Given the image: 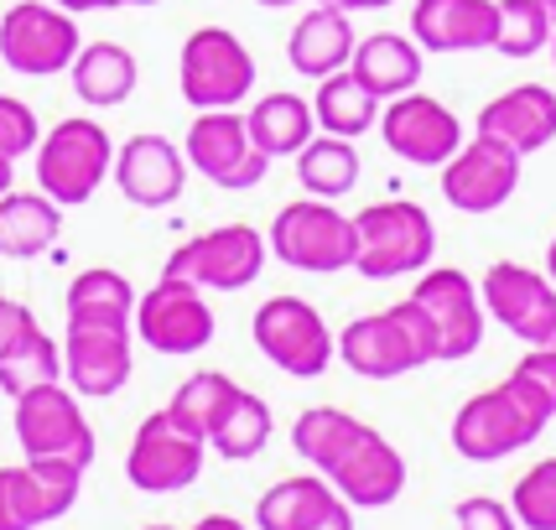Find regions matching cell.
Instances as JSON below:
<instances>
[{
    "mask_svg": "<svg viewBox=\"0 0 556 530\" xmlns=\"http://www.w3.org/2000/svg\"><path fill=\"white\" fill-rule=\"evenodd\" d=\"M0 530H22L16 505H11V479H5V468H0Z\"/></svg>",
    "mask_w": 556,
    "mask_h": 530,
    "instance_id": "42",
    "label": "cell"
},
{
    "mask_svg": "<svg viewBox=\"0 0 556 530\" xmlns=\"http://www.w3.org/2000/svg\"><path fill=\"white\" fill-rule=\"evenodd\" d=\"M359 146L354 141H343V136H313V141L296 151V182H302V193L307 198H343V193H354L359 188Z\"/></svg>",
    "mask_w": 556,
    "mask_h": 530,
    "instance_id": "30",
    "label": "cell"
},
{
    "mask_svg": "<svg viewBox=\"0 0 556 530\" xmlns=\"http://www.w3.org/2000/svg\"><path fill=\"white\" fill-rule=\"evenodd\" d=\"M421 63L427 58H421V48H416L412 37H401V31H369V37L354 42L349 73L386 104V99L412 94L416 84H421Z\"/></svg>",
    "mask_w": 556,
    "mask_h": 530,
    "instance_id": "25",
    "label": "cell"
},
{
    "mask_svg": "<svg viewBox=\"0 0 556 530\" xmlns=\"http://www.w3.org/2000/svg\"><path fill=\"white\" fill-rule=\"evenodd\" d=\"M63 380L84 401H110L130 386V323L110 317H68L63 328Z\"/></svg>",
    "mask_w": 556,
    "mask_h": 530,
    "instance_id": "13",
    "label": "cell"
},
{
    "mask_svg": "<svg viewBox=\"0 0 556 530\" xmlns=\"http://www.w3.org/2000/svg\"><path fill=\"white\" fill-rule=\"evenodd\" d=\"M556 411L552 401L535 386H526L515 369H509L500 386L468 395L453 416V447H458L468 463H500L520 447H531L535 437L546 432Z\"/></svg>",
    "mask_w": 556,
    "mask_h": 530,
    "instance_id": "1",
    "label": "cell"
},
{
    "mask_svg": "<svg viewBox=\"0 0 556 530\" xmlns=\"http://www.w3.org/2000/svg\"><path fill=\"white\" fill-rule=\"evenodd\" d=\"M479 136H494L509 151L535 156L541 146L556 141V94L546 84H515L505 94H494L479 110Z\"/></svg>",
    "mask_w": 556,
    "mask_h": 530,
    "instance_id": "22",
    "label": "cell"
},
{
    "mask_svg": "<svg viewBox=\"0 0 556 530\" xmlns=\"http://www.w3.org/2000/svg\"><path fill=\"white\" fill-rule=\"evenodd\" d=\"M177 89L193 110H240L255 89V52L229 26H198L177 52Z\"/></svg>",
    "mask_w": 556,
    "mask_h": 530,
    "instance_id": "6",
    "label": "cell"
},
{
    "mask_svg": "<svg viewBox=\"0 0 556 530\" xmlns=\"http://www.w3.org/2000/svg\"><path fill=\"white\" fill-rule=\"evenodd\" d=\"M323 479L339 489V500L349 509H386L406 494V458L395 453L390 437H380L375 427H364Z\"/></svg>",
    "mask_w": 556,
    "mask_h": 530,
    "instance_id": "19",
    "label": "cell"
},
{
    "mask_svg": "<svg viewBox=\"0 0 556 530\" xmlns=\"http://www.w3.org/2000/svg\"><path fill=\"white\" fill-rule=\"evenodd\" d=\"M182 156L198 177H208L224 193H250L270 172V156L250 141L240 110H198V121L188 125Z\"/></svg>",
    "mask_w": 556,
    "mask_h": 530,
    "instance_id": "12",
    "label": "cell"
},
{
    "mask_svg": "<svg viewBox=\"0 0 556 530\" xmlns=\"http://www.w3.org/2000/svg\"><path fill=\"white\" fill-rule=\"evenodd\" d=\"M68 317H110V323H130L136 313V287L125 281L121 270L110 265H89L68 281V296H63Z\"/></svg>",
    "mask_w": 556,
    "mask_h": 530,
    "instance_id": "35",
    "label": "cell"
},
{
    "mask_svg": "<svg viewBox=\"0 0 556 530\" xmlns=\"http://www.w3.org/2000/svg\"><path fill=\"white\" fill-rule=\"evenodd\" d=\"M266 235L255 224H218L188 244H177L162 265V276H177L198 291H244L266 270Z\"/></svg>",
    "mask_w": 556,
    "mask_h": 530,
    "instance_id": "7",
    "label": "cell"
},
{
    "mask_svg": "<svg viewBox=\"0 0 556 530\" xmlns=\"http://www.w3.org/2000/svg\"><path fill=\"white\" fill-rule=\"evenodd\" d=\"M546 48H552V63H556V31H552V42H546Z\"/></svg>",
    "mask_w": 556,
    "mask_h": 530,
    "instance_id": "51",
    "label": "cell"
},
{
    "mask_svg": "<svg viewBox=\"0 0 556 530\" xmlns=\"http://www.w3.org/2000/svg\"><path fill=\"white\" fill-rule=\"evenodd\" d=\"M52 380H63V349H58V338H48L42 323H26L16 343L0 354V390L16 401V395L52 386Z\"/></svg>",
    "mask_w": 556,
    "mask_h": 530,
    "instance_id": "31",
    "label": "cell"
},
{
    "mask_svg": "<svg viewBox=\"0 0 556 530\" xmlns=\"http://www.w3.org/2000/svg\"><path fill=\"white\" fill-rule=\"evenodd\" d=\"M546 343H552V349H556V328H552V338H546Z\"/></svg>",
    "mask_w": 556,
    "mask_h": 530,
    "instance_id": "53",
    "label": "cell"
},
{
    "mask_svg": "<svg viewBox=\"0 0 556 530\" xmlns=\"http://www.w3.org/2000/svg\"><path fill=\"white\" fill-rule=\"evenodd\" d=\"M354 270L369 281H395L427 270L437 255V224L421 203L390 198L354 214Z\"/></svg>",
    "mask_w": 556,
    "mask_h": 530,
    "instance_id": "3",
    "label": "cell"
},
{
    "mask_svg": "<svg viewBox=\"0 0 556 530\" xmlns=\"http://www.w3.org/2000/svg\"><path fill=\"white\" fill-rule=\"evenodd\" d=\"M84 48L78 16H68L52 0H16L0 16V63L22 78H52L68 73V63Z\"/></svg>",
    "mask_w": 556,
    "mask_h": 530,
    "instance_id": "8",
    "label": "cell"
},
{
    "mask_svg": "<svg viewBox=\"0 0 556 530\" xmlns=\"http://www.w3.org/2000/svg\"><path fill=\"white\" fill-rule=\"evenodd\" d=\"M193 530H250L244 520H235V515H203Z\"/></svg>",
    "mask_w": 556,
    "mask_h": 530,
    "instance_id": "45",
    "label": "cell"
},
{
    "mask_svg": "<svg viewBox=\"0 0 556 530\" xmlns=\"http://www.w3.org/2000/svg\"><path fill=\"white\" fill-rule=\"evenodd\" d=\"M546 5V16H552V31H556V0H541Z\"/></svg>",
    "mask_w": 556,
    "mask_h": 530,
    "instance_id": "49",
    "label": "cell"
},
{
    "mask_svg": "<svg viewBox=\"0 0 556 530\" xmlns=\"http://www.w3.org/2000/svg\"><path fill=\"white\" fill-rule=\"evenodd\" d=\"M115 188L125 193V203L136 209H167L182 198V182H188V156L182 146H172L167 136L146 130V136H130L125 146H115Z\"/></svg>",
    "mask_w": 556,
    "mask_h": 530,
    "instance_id": "20",
    "label": "cell"
},
{
    "mask_svg": "<svg viewBox=\"0 0 556 530\" xmlns=\"http://www.w3.org/2000/svg\"><path fill=\"white\" fill-rule=\"evenodd\" d=\"M515 375L526 380V386H535L546 401H552V411H556V349L552 343H535L526 359L515 364Z\"/></svg>",
    "mask_w": 556,
    "mask_h": 530,
    "instance_id": "40",
    "label": "cell"
},
{
    "mask_svg": "<svg viewBox=\"0 0 556 530\" xmlns=\"http://www.w3.org/2000/svg\"><path fill=\"white\" fill-rule=\"evenodd\" d=\"M412 302L427 313L437 333V359H468L479 354L484 343V302H479V287L468 281V270L458 265H427L416 270Z\"/></svg>",
    "mask_w": 556,
    "mask_h": 530,
    "instance_id": "15",
    "label": "cell"
},
{
    "mask_svg": "<svg viewBox=\"0 0 556 530\" xmlns=\"http://www.w3.org/2000/svg\"><path fill=\"white\" fill-rule=\"evenodd\" d=\"M484 317H494L500 328L520 338V343H546L556 328V287L546 270H531L520 261H494L484 270V287H479Z\"/></svg>",
    "mask_w": 556,
    "mask_h": 530,
    "instance_id": "17",
    "label": "cell"
},
{
    "mask_svg": "<svg viewBox=\"0 0 556 530\" xmlns=\"http://www.w3.org/2000/svg\"><path fill=\"white\" fill-rule=\"evenodd\" d=\"M235 395H240V386H235L229 375H218V369H198V375H188L182 386L172 390L167 411H172V421H177V427H188L193 437L208 442V432L218 427V416L229 411Z\"/></svg>",
    "mask_w": 556,
    "mask_h": 530,
    "instance_id": "34",
    "label": "cell"
},
{
    "mask_svg": "<svg viewBox=\"0 0 556 530\" xmlns=\"http://www.w3.org/2000/svg\"><path fill=\"white\" fill-rule=\"evenodd\" d=\"M509 515L520 530H556V458L520 474L515 494H509Z\"/></svg>",
    "mask_w": 556,
    "mask_h": 530,
    "instance_id": "37",
    "label": "cell"
},
{
    "mask_svg": "<svg viewBox=\"0 0 556 530\" xmlns=\"http://www.w3.org/2000/svg\"><path fill=\"white\" fill-rule=\"evenodd\" d=\"M494 52L500 58H535L552 42V16L541 0H494Z\"/></svg>",
    "mask_w": 556,
    "mask_h": 530,
    "instance_id": "36",
    "label": "cell"
},
{
    "mask_svg": "<svg viewBox=\"0 0 556 530\" xmlns=\"http://www.w3.org/2000/svg\"><path fill=\"white\" fill-rule=\"evenodd\" d=\"M250 333H255V349L281 375H291V380H317V375H328V364L339 359L333 354V328L302 296H270V302H261Z\"/></svg>",
    "mask_w": 556,
    "mask_h": 530,
    "instance_id": "9",
    "label": "cell"
},
{
    "mask_svg": "<svg viewBox=\"0 0 556 530\" xmlns=\"http://www.w3.org/2000/svg\"><path fill=\"white\" fill-rule=\"evenodd\" d=\"M354 218L333 209L328 198H302L287 203L281 214L270 218L266 250L291 270H307V276H339L354 270Z\"/></svg>",
    "mask_w": 556,
    "mask_h": 530,
    "instance_id": "5",
    "label": "cell"
},
{
    "mask_svg": "<svg viewBox=\"0 0 556 530\" xmlns=\"http://www.w3.org/2000/svg\"><path fill=\"white\" fill-rule=\"evenodd\" d=\"M270 432H276L270 406L255 395V390L240 386V395L229 401V411L218 416V427L208 432V447H214L218 458H229V463H250V458H261V453H266Z\"/></svg>",
    "mask_w": 556,
    "mask_h": 530,
    "instance_id": "33",
    "label": "cell"
},
{
    "mask_svg": "<svg viewBox=\"0 0 556 530\" xmlns=\"http://www.w3.org/2000/svg\"><path fill=\"white\" fill-rule=\"evenodd\" d=\"M349 58H354V22H349V11L313 0V11L291 26L287 63L302 78H328V73L349 68Z\"/></svg>",
    "mask_w": 556,
    "mask_h": 530,
    "instance_id": "24",
    "label": "cell"
},
{
    "mask_svg": "<svg viewBox=\"0 0 556 530\" xmlns=\"http://www.w3.org/2000/svg\"><path fill=\"white\" fill-rule=\"evenodd\" d=\"M31 156H37V193H48L58 209H78L104 188V177L115 167V141L99 121L73 115L52 125Z\"/></svg>",
    "mask_w": 556,
    "mask_h": 530,
    "instance_id": "4",
    "label": "cell"
},
{
    "mask_svg": "<svg viewBox=\"0 0 556 530\" xmlns=\"http://www.w3.org/2000/svg\"><path fill=\"white\" fill-rule=\"evenodd\" d=\"M42 141V121H37V110L16 94H0V151L11 156V162H22L31 156Z\"/></svg>",
    "mask_w": 556,
    "mask_h": 530,
    "instance_id": "38",
    "label": "cell"
},
{
    "mask_svg": "<svg viewBox=\"0 0 556 530\" xmlns=\"http://www.w3.org/2000/svg\"><path fill=\"white\" fill-rule=\"evenodd\" d=\"M255 5H266V11H287V5H296V0H255Z\"/></svg>",
    "mask_w": 556,
    "mask_h": 530,
    "instance_id": "48",
    "label": "cell"
},
{
    "mask_svg": "<svg viewBox=\"0 0 556 530\" xmlns=\"http://www.w3.org/2000/svg\"><path fill=\"white\" fill-rule=\"evenodd\" d=\"M63 235V209L48 193H0V261H37Z\"/></svg>",
    "mask_w": 556,
    "mask_h": 530,
    "instance_id": "27",
    "label": "cell"
},
{
    "mask_svg": "<svg viewBox=\"0 0 556 530\" xmlns=\"http://www.w3.org/2000/svg\"><path fill=\"white\" fill-rule=\"evenodd\" d=\"M494 0H416L412 42L421 52H484L494 48Z\"/></svg>",
    "mask_w": 556,
    "mask_h": 530,
    "instance_id": "23",
    "label": "cell"
},
{
    "mask_svg": "<svg viewBox=\"0 0 556 530\" xmlns=\"http://www.w3.org/2000/svg\"><path fill=\"white\" fill-rule=\"evenodd\" d=\"M68 78L73 94L84 99L89 110H121L125 99L136 94V84H141V63L121 42H84L78 58L68 63Z\"/></svg>",
    "mask_w": 556,
    "mask_h": 530,
    "instance_id": "26",
    "label": "cell"
},
{
    "mask_svg": "<svg viewBox=\"0 0 556 530\" xmlns=\"http://www.w3.org/2000/svg\"><path fill=\"white\" fill-rule=\"evenodd\" d=\"M244 130H250V141L266 151L270 162H281V156H296L302 146L313 141V104L302 94H291V89H276V94H261L255 99V110L244 115Z\"/></svg>",
    "mask_w": 556,
    "mask_h": 530,
    "instance_id": "28",
    "label": "cell"
},
{
    "mask_svg": "<svg viewBox=\"0 0 556 530\" xmlns=\"http://www.w3.org/2000/svg\"><path fill=\"white\" fill-rule=\"evenodd\" d=\"M141 530H177V526H141Z\"/></svg>",
    "mask_w": 556,
    "mask_h": 530,
    "instance_id": "52",
    "label": "cell"
},
{
    "mask_svg": "<svg viewBox=\"0 0 556 530\" xmlns=\"http://www.w3.org/2000/svg\"><path fill=\"white\" fill-rule=\"evenodd\" d=\"M313 121H317V130H328V136L359 141L364 130H375V121H380V99L369 94L349 68H339V73H328V78H317Z\"/></svg>",
    "mask_w": 556,
    "mask_h": 530,
    "instance_id": "29",
    "label": "cell"
},
{
    "mask_svg": "<svg viewBox=\"0 0 556 530\" xmlns=\"http://www.w3.org/2000/svg\"><path fill=\"white\" fill-rule=\"evenodd\" d=\"M364 427H369V421H359V416H349V411H339V406H307L291 421V447H296L302 463H313V474H328V468L343 458V447H349Z\"/></svg>",
    "mask_w": 556,
    "mask_h": 530,
    "instance_id": "32",
    "label": "cell"
},
{
    "mask_svg": "<svg viewBox=\"0 0 556 530\" xmlns=\"http://www.w3.org/2000/svg\"><path fill=\"white\" fill-rule=\"evenodd\" d=\"M333 354L359 380H401V375H412V369L437 359V333H432V323H427V313L406 296V302H395L386 313L354 317L333 338Z\"/></svg>",
    "mask_w": 556,
    "mask_h": 530,
    "instance_id": "2",
    "label": "cell"
},
{
    "mask_svg": "<svg viewBox=\"0 0 556 530\" xmlns=\"http://www.w3.org/2000/svg\"><path fill=\"white\" fill-rule=\"evenodd\" d=\"M546 276H552V287H556V240L546 244Z\"/></svg>",
    "mask_w": 556,
    "mask_h": 530,
    "instance_id": "47",
    "label": "cell"
},
{
    "mask_svg": "<svg viewBox=\"0 0 556 530\" xmlns=\"http://www.w3.org/2000/svg\"><path fill=\"white\" fill-rule=\"evenodd\" d=\"M11 421H16V442H22L26 458H63L89 474L99 442H94V427H89L84 406H78V395L63 380L16 395V416Z\"/></svg>",
    "mask_w": 556,
    "mask_h": 530,
    "instance_id": "10",
    "label": "cell"
},
{
    "mask_svg": "<svg viewBox=\"0 0 556 530\" xmlns=\"http://www.w3.org/2000/svg\"><path fill=\"white\" fill-rule=\"evenodd\" d=\"M52 5H63L68 16H89V11H121V0H52Z\"/></svg>",
    "mask_w": 556,
    "mask_h": 530,
    "instance_id": "43",
    "label": "cell"
},
{
    "mask_svg": "<svg viewBox=\"0 0 556 530\" xmlns=\"http://www.w3.org/2000/svg\"><path fill=\"white\" fill-rule=\"evenodd\" d=\"M26 323H37V317H31V307H26V302H16V296H0V354L16 343V333H22Z\"/></svg>",
    "mask_w": 556,
    "mask_h": 530,
    "instance_id": "41",
    "label": "cell"
},
{
    "mask_svg": "<svg viewBox=\"0 0 556 530\" xmlns=\"http://www.w3.org/2000/svg\"><path fill=\"white\" fill-rule=\"evenodd\" d=\"M380 141L412 162V167H442L453 151L463 146V121L432 94H395L380 104Z\"/></svg>",
    "mask_w": 556,
    "mask_h": 530,
    "instance_id": "18",
    "label": "cell"
},
{
    "mask_svg": "<svg viewBox=\"0 0 556 530\" xmlns=\"http://www.w3.org/2000/svg\"><path fill=\"white\" fill-rule=\"evenodd\" d=\"M255 530H354V515L323 474H296L261 494Z\"/></svg>",
    "mask_w": 556,
    "mask_h": 530,
    "instance_id": "21",
    "label": "cell"
},
{
    "mask_svg": "<svg viewBox=\"0 0 556 530\" xmlns=\"http://www.w3.org/2000/svg\"><path fill=\"white\" fill-rule=\"evenodd\" d=\"M121 5H162V0H121Z\"/></svg>",
    "mask_w": 556,
    "mask_h": 530,
    "instance_id": "50",
    "label": "cell"
},
{
    "mask_svg": "<svg viewBox=\"0 0 556 530\" xmlns=\"http://www.w3.org/2000/svg\"><path fill=\"white\" fill-rule=\"evenodd\" d=\"M317 5H339V11H386V5H395V0H317Z\"/></svg>",
    "mask_w": 556,
    "mask_h": 530,
    "instance_id": "44",
    "label": "cell"
},
{
    "mask_svg": "<svg viewBox=\"0 0 556 530\" xmlns=\"http://www.w3.org/2000/svg\"><path fill=\"white\" fill-rule=\"evenodd\" d=\"M214 307L208 296L177 276H162L156 287L136 296V313H130V333L141 338L146 349L167 354V359H188V354H203L214 343Z\"/></svg>",
    "mask_w": 556,
    "mask_h": 530,
    "instance_id": "11",
    "label": "cell"
},
{
    "mask_svg": "<svg viewBox=\"0 0 556 530\" xmlns=\"http://www.w3.org/2000/svg\"><path fill=\"white\" fill-rule=\"evenodd\" d=\"M11 182H16V162L0 151V193H11Z\"/></svg>",
    "mask_w": 556,
    "mask_h": 530,
    "instance_id": "46",
    "label": "cell"
},
{
    "mask_svg": "<svg viewBox=\"0 0 556 530\" xmlns=\"http://www.w3.org/2000/svg\"><path fill=\"white\" fill-rule=\"evenodd\" d=\"M203 458H208V442L193 437L188 427L172 421V411H151L136 437H130V453H125V479L136 483L141 494H177L198 483L203 474Z\"/></svg>",
    "mask_w": 556,
    "mask_h": 530,
    "instance_id": "14",
    "label": "cell"
},
{
    "mask_svg": "<svg viewBox=\"0 0 556 530\" xmlns=\"http://www.w3.org/2000/svg\"><path fill=\"white\" fill-rule=\"evenodd\" d=\"M458 530H520L515 526V515H509V505H500V500H489V494H468V500H458Z\"/></svg>",
    "mask_w": 556,
    "mask_h": 530,
    "instance_id": "39",
    "label": "cell"
},
{
    "mask_svg": "<svg viewBox=\"0 0 556 530\" xmlns=\"http://www.w3.org/2000/svg\"><path fill=\"white\" fill-rule=\"evenodd\" d=\"M520 151H509L494 136H473L463 141L447 162H442V198L458 214H494L505 209L515 188H520Z\"/></svg>",
    "mask_w": 556,
    "mask_h": 530,
    "instance_id": "16",
    "label": "cell"
}]
</instances>
